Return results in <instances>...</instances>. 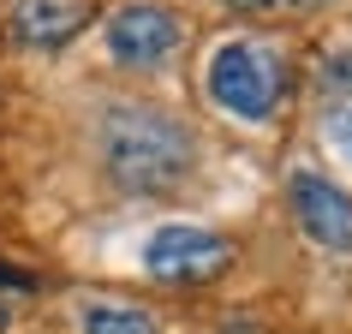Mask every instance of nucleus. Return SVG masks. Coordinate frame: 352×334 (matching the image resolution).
<instances>
[{
  "instance_id": "1a4fd4ad",
  "label": "nucleus",
  "mask_w": 352,
  "mask_h": 334,
  "mask_svg": "<svg viewBox=\"0 0 352 334\" xmlns=\"http://www.w3.org/2000/svg\"><path fill=\"white\" fill-rule=\"evenodd\" d=\"M322 84H329V90H352V48H340V54L322 60Z\"/></svg>"
},
{
  "instance_id": "9b49d317",
  "label": "nucleus",
  "mask_w": 352,
  "mask_h": 334,
  "mask_svg": "<svg viewBox=\"0 0 352 334\" xmlns=\"http://www.w3.org/2000/svg\"><path fill=\"white\" fill-rule=\"evenodd\" d=\"M227 6H245V12H251V6H269V0H227Z\"/></svg>"
},
{
  "instance_id": "39448f33",
  "label": "nucleus",
  "mask_w": 352,
  "mask_h": 334,
  "mask_svg": "<svg viewBox=\"0 0 352 334\" xmlns=\"http://www.w3.org/2000/svg\"><path fill=\"white\" fill-rule=\"evenodd\" d=\"M293 215L305 227V239H316L322 251H352V197L316 173H293Z\"/></svg>"
},
{
  "instance_id": "0eeeda50",
  "label": "nucleus",
  "mask_w": 352,
  "mask_h": 334,
  "mask_svg": "<svg viewBox=\"0 0 352 334\" xmlns=\"http://www.w3.org/2000/svg\"><path fill=\"white\" fill-rule=\"evenodd\" d=\"M78 329H84V334H155V322H149V311H138V304L90 298V304L78 311Z\"/></svg>"
},
{
  "instance_id": "423d86ee",
  "label": "nucleus",
  "mask_w": 352,
  "mask_h": 334,
  "mask_svg": "<svg viewBox=\"0 0 352 334\" xmlns=\"http://www.w3.org/2000/svg\"><path fill=\"white\" fill-rule=\"evenodd\" d=\"M90 24L84 0H12V36L24 48H60Z\"/></svg>"
},
{
  "instance_id": "ddd939ff",
  "label": "nucleus",
  "mask_w": 352,
  "mask_h": 334,
  "mask_svg": "<svg viewBox=\"0 0 352 334\" xmlns=\"http://www.w3.org/2000/svg\"><path fill=\"white\" fill-rule=\"evenodd\" d=\"M293 6H322V0H293Z\"/></svg>"
},
{
  "instance_id": "9d476101",
  "label": "nucleus",
  "mask_w": 352,
  "mask_h": 334,
  "mask_svg": "<svg viewBox=\"0 0 352 334\" xmlns=\"http://www.w3.org/2000/svg\"><path fill=\"white\" fill-rule=\"evenodd\" d=\"M0 287H30V275H19V269H0Z\"/></svg>"
},
{
  "instance_id": "f8f14e48",
  "label": "nucleus",
  "mask_w": 352,
  "mask_h": 334,
  "mask_svg": "<svg viewBox=\"0 0 352 334\" xmlns=\"http://www.w3.org/2000/svg\"><path fill=\"white\" fill-rule=\"evenodd\" d=\"M6 322H12V311H6V304H0V329H6Z\"/></svg>"
},
{
  "instance_id": "7ed1b4c3",
  "label": "nucleus",
  "mask_w": 352,
  "mask_h": 334,
  "mask_svg": "<svg viewBox=\"0 0 352 334\" xmlns=\"http://www.w3.org/2000/svg\"><path fill=\"white\" fill-rule=\"evenodd\" d=\"M233 263V245L221 233H209V227H162V233H149L144 245V269L167 287H197V280H215Z\"/></svg>"
},
{
  "instance_id": "20e7f679",
  "label": "nucleus",
  "mask_w": 352,
  "mask_h": 334,
  "mask_svg": "<svg viewBox=\"0 0 352 334\" xmlns=\"http://www.w3.org/2000/svg\"><path fill=\"white\" fill-rule=\"evenodd\" d=\"M179 42H186V24L173 19L167 6H149V0H131L108 19V54L120 66H162L167 54H179Z\"/></svg>"
},
{
  "instance_id": "f03ea898",
  "label": "nucleus",
  "mask_w": 352,
  "mask_h": 334,
  "mask_svg": "<svg viewBox=\"0 0 352 334\" xmlns=\"http://www.w3.org/2000/svg\"><path fill=\"white\" fill-rule=\"evenodd\" d=\"M209 96L221 113L263 126L280 102V54L263 42H221L209 54Z\"/></svg>"
},
{
  "instance_id": "6e6552de",
  "label": "nucleus",
  "mask_w": 352,
  "mask_h": 334,
  "mask_svg": "<svg viewBox=\"0 0 352 334\" xmlns=\"http://www.w3.org/2000/svg\"><path fill=\"white\" fill-rule=\"evenodd\" d=\"M322 137H329L334 155H346V162H352V102L329 108V120H322Z\"/></svg>"
},
{
  "instance_id": "f257e3e1",
  "label": "nucleus",
  "mask_w": 352,
  "mask_h": 334,
  "mask_svg": "<svg viewBox=\"0 0 352 334\" xmlns=\"http://www.w3.org/2000/svg\"><path fill=\"white\" fill-rule=\"evenodd\" d=\"M102 167L120 191H173L191 173V131L162 108H138V102H120V108L102 113Z\"/></svg>"
}]
</instances>
